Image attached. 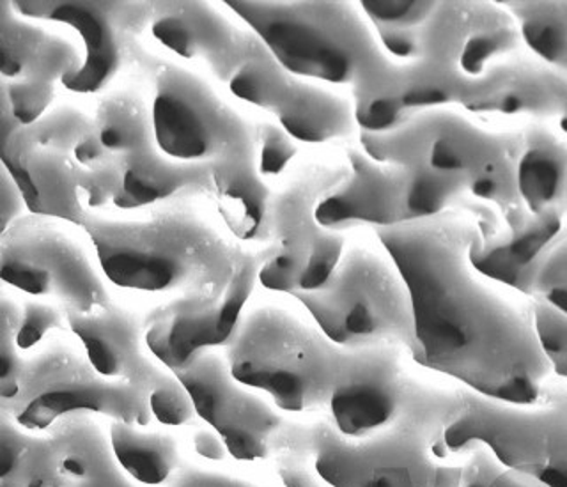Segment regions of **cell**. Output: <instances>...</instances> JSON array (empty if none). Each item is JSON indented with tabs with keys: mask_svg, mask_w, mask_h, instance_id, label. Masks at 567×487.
Listing matches in <instances>:
<instances>
[{
	"mask_svg": "<svg viewBox=\"0 0 567 487\" xmlns=\"http://www.w3.org/2000/svg\"><path fill=\"white\" fill-rule=\"evenodd\" d=\"M412 300L419 367L504 403H536L554 376L532 298L475 266L483 227L466 211L374 229Z\"/></svg>",
	"mask_w": 567,
	"mask_h": 487,
	"instance_id": "obj_1",
	"label": "cell"
},
{
	"mask_svg": "<svg viewBox=\"0 0 567 487\" xmlns=\"http://www.w3.org/2000/svg\"><path fill=\"white\" fill-rule=\"evenodd\" d=\"M534 128V126H532ZM530 128L434 106L385 133H359L360 149L404 177V221L466 211L483 227L484 250L511 247L539 218L519 190V164Z\"/></svg>",
	"mask_w": 567,
	"mask_h": 487,
	"instance_id": "obj_2",
	"label": "cell"
},
{
	"mask_svg": "<svg viewBox=\"0 0 567 487\" xmlns=\"http://www.w3.org/2000/svg\"><path fill=\"white\" fill-rule=\"evenodd\" d=\"M224 4L289 73L348 91L360 132L385 133L404 123L403 70L383 49L360 2Z\"/></svg>",
	"mask_w": 567,
	"mask_h": 487,
	"instance_id": "obj_3",
	"label": "cell"
},
{
	"mask_svg": "<svg viewBox=\"0 0 567 487\" xmlns=\"http://www.w3.org/2000/svg\"><path fill=\"white\" fill-rule=\"evenodd\" d=\"M151 89L156 142L168 158L209 168L212 200L229 235L261 238L271 185L262 173L261 123L245 120L203 79L151 55L142 71Z\"/></svg>",
	"mask_w": 567,
	"mask_h": 487,
	"instance_id": "obj_4",
	"label": "cell"
},
{
	"mask_svg": "<svg viewBox=\"0 0 567 487\" xmlns=\"http://www.w3.org/2000/svg\"><path fill=\"white\" fill-rule=\"evenodd\" d=\"M182 197L130 213H89L84 227L106 279L117 288L176 292L221 303L256 248L218 227L199 204Z\"/></svg>",
	"mask_w": 567,
	"mask_h": 487,
	"instance_id": "obj_5",
	"label": "cell"
},
{
	"mask_svg": "<svg viewBox=\"0 0 567 487\" xmlns=\"http://www.w3.org/2000/svg\"><path fill=\"white\" fill-rule=\"evenodd\" d=\"M463 410L461 385L425 386L394 427L350 439L328 421L310 425V459L332 487H460L465 454H454L445 429Z\"/></svg>",
	"mask_w": 567,
	"mask_h": 487,
	"instance_id": "obj_6",
	"label": "cell"
},
{
	"mask_svg": "<svg viewBox=\"0 0 567 487\" xmlns=\"http://www.w3.org/2000/svg\"><path fill=\"white\" fill-rule=\"evenodd\" d=\"M0 158L31 215L80 227L89 213L114 206L123 186L94 120L70 105L0 137Z\"/></svg>",
	"mask_w": 567,
	"mask_h": 487,
	"instance_id": "obj_7",
	"label": "cell"
},
{
	"mask_svg": "<svg viewBox=\"0 0 567 487\" xmlns=\"http://www.w3.org/2000/svg\"><path fill=\"white\" fill-rule=\"evenodd\" d=\"M0 412L25 431H49L79 413L138 427L153 418L144 392L100 376L87 356L59 339L31 356H22L11 342L0 345Z\"/></svg>",
	"mask_w": 567,
	"mask_h": 487,
	"instance_id": "obj_8",
	"label": "cell"
},
{
	"mask_svg": "<svg viewBox=\"0 0 567 487\" xmlns=\"http://www.w3.org/2000/svg\"><path fill=\"white\" fill-rule=\"evenodd\" d=\"M229 371L239 385L259 390L286 413L328 410L341 376L344 350L318 327L280 307L244 315L226 348Z\"/></svg>",
	"mask_w": 567,
	"mask_h": 487,
	"instance_id": "obj_9",
	"label": "cell"
},
{
	"mask_svg": "<svg viewBox=\"0 0 567 487\" xmlns=\"http://www.w3.org/2000/svg\"><path fill=\"white\" fill-rule=\"evenodd\" d=\"M348 156L295 162L275 183L257 245L270 259L262 262L259 283L271 292L318 291L332 279L344 253L346 232L324 229L316 217L319 204L350 177Z\"/></svg>",
	"mask_w": 567,
	"mask_h": 487,
	"instance_id": "obj_10",
	"label": "cell"
},
{
	"mask_svg": "<svg viewBox=\"0 0 567 487\" xmlns=\"http://www.w3.org/2000/svg\"><path fill=\"white\" fill-rule=\"evenodd\" d=\"M291 298L337 348L357 351L398 345L415 362L410 292L378 236L374 244L346 241L341 262L327 286Z\"/></svg>",
	"mask_w": 567,
	"mask_h": 487,
	"instance_id": "obj_11",
	"label": "cell"
},
{
	"mask_svg": "<svg viewBox=\"0 0 567 487\" xmlns=\"http://www.w3.org/2000/svg\"><path fill=\"white\" fill-rule=\"evenodd\" d=\"M463 410L445 429L454 454L475 447L546 487H567V380L551 376L536 403L513 404L461 386Z\"/></svg>",
	"mask_w": 567,
	"mask_h": 487,
	"instance_id": "obj_12",
	"label": "cell"
},
{
	"mask_svg": "<svg viewBox=\"0 0 567 487\" xmlns=\"http://www.w3.org/2000/svg\"><path fill=\"white\" fill-rule=\"evenodd\" d=\"M146 82L132 76L124 85L103 94L97 103L94 126L103 147L120 170L117 211L153 208L182 197L212 199L209 168L168 158L156 142Z\"/></svg>",
	"mask_w": 567,
	"mask_h": 487,
	"instance_id": "obj_13",
	"label": "cell"
},
{
	"mask_svg": "<svg viewBox=\"0 0 567 487\" xmlns=\"http://www.w3.org/2000/svg\"><path fill=\"white\" fill-rule=\"evenodd\" d=\"M226 85L239 102L271 115L297 144L346 147L359 141L350 97L289 73L254 32Z\"/></svg>",
	"mask_w": 567,
	"mask_h": 487,
	"instance_id": "obj_14",
	"label": "cell"
},
{
	"mask_svg": "<svg viewBox=\"0 0 567 487\" xmlns=\"http://www.w3.org/2000/svg\"><path fill=\"white\" fill-rule=\"evenodd\" d=\"M174 374L185 386L195 415L220 436L236 460L310 459V425L286 421L265 398L239 385L226 356L204 351Z\"/></svg>",
	"mask_w": 567,
	"mask_h": 487,
	"instance_id": "obj_15",
	"label": "cell"
},
{
	"mask_svg": "<svg viewBox=\"0 0 567 487\" xmlns=\"http://www.w3.org/2000/svg\"><path fill=\"white\" fill-rule=\"evenodd\" d=\"M0 277L29 297L58 300L64 314L114 303L84 247L55 218L23 215L0 232Z\"/></svg>",
	"mask_w": 567,
	"mask_h": 487,
	"instance_id": "obj_16",
	"label": "cell"
},
{
	"mask_svg": "<svg viewBox=\"0 0 567 487\" xmlns=\"http://www.w3.org/2000/svg\"><path fill=\"white\" fill-rule=\"evenodd\" d=\"M27 20H50L70 27L84 44V66L64 87L71 93H105L121 76H138L151 53L142 35L151 29L155 2L91 0H14Z\"/></svg>",
	"mask_w": 567,
	"mask_h": 487,
	"instance_id": "obj_17",
	"label": "cell"
},
{
	"mask_svg": "<svg viewBox=\"0 0 567 487\" xmlns=\"http://www.w3.org/2000/svg\"><path fill=\"white\" fill-rule=\"evenodd\" d=\"M406 360L412 356L398 345L344 350L327 410L333 429L346 438L365 439L399 424L427 385L408 372Z\"/></svg>",
	"mask_w": 567,
	"mask_h": 487,
	"instance_id": "obj_18",
	"label": "cell"
},
{
	"mask_svg": "<svg viewBox=\"0 0 567 487\" xmlns=\"http://www.w3.org/2000/svg\"><path fill=\"white\" fill-rule=\"evenodd\" d=\"M84 58L75 44L43 31L0 2V96L22 126L49 114L58 85L79 75Z\"/></svg>",
	"mask_w": 567,
	"mask_h": 487,
	"instance_id": "obj_19",
	"label": "cell"
},
{
	"mask_svg": "<svg viewBox=\"0 0 567 487\" xmlns=\"http://www.w3.org/2000/svg\"><path fill=\"white\" fill-rule=\"evenodd\" d=\"M265 250L257 245L256 253L238 274L235 286L221 303L174 298L156 307L144 318L147 351L171 372L188 367L204 351L229 345L238 332L248 298L252 297Z\"/></svg>",
	"mask_w": 567,
	"mask_h": 487,
	"instance_id": "obj_20",
	"label": "cell"
},
{
	"mask_svg": "<svg viewBox=\"0 0 567 487\" xmlns=\"http://www.w3.org/2000/svg\"><path fill=\"white\" fill-rule=\"evenodd\" d=\"M64 318L100 376L135 386L147 395V401L176 383L174 372L159 367L144 353L146 327L141 315L112 303L93 314Z\"/></svg>",
	"mask_w": 567,
	"mask_h": 487,
	"instance_id": "obj_21",
	"label": "cell"
},
{
	"mask_svg": "<svg viewBox=\"0 0 567 487\" xmlns=\"http://www.w3.org/2000/svg\"><path fill=\"white\" fill-rule=\"evenodd\" d=\"M150 31L168 52L200 62L221 84H227L252 34L208 2H155Z\"/></svg>",
	"mask_w": 567,
	"mask_h": 487,
	"instance_id": "obj_22",
	"label": "cell"
},
{
	"mask_svg": "<svg viewBox=\"0 0 567 487\" xmlns=\"http://www.w3.org/2000/svg\"><path fill=\"white\" fill-rule=\"evenodd\" d=\"M351 174L319 204V224L336 232L385 229L404 221V177L398 165L369 158L359 144L344 147Z\"/></svg>",
	"mask_w": 567,
	"mask_h": 487,
	"instance_id": "obj_23",
	"label": "cell"
},
{
	"mask_svg": "<svg viewBox=\"0 0 567 487\" xmlns=\"http://www.w3.org/2000/svg\"><path fill=\"white\" fill-rule=\"evenodd\" d=\"M94 415L64 416L47 433L58 454L62 487H137L115 460Z\"/></svg>",
	"mask_w": 567,
	"mask_h": 487,
	"instance_id": "obj_24",
	"label": "cell"
},
{
	"mask_svg": "<svg viewBox=\"0 0 567 487\" xmlns=\"http://www.w3.org/2000/svg\"><path fill=\"white\" fill-rule=\"evenodd\" d=\"M109 439L117 465L142 486L167 487L183 468L176 439L171 434L112 422Z\"/></svg>",
	"mask_w": 567,
	"mask_h": 487,
	"instance_id": "obj_25",
	"label": "cell"
},
{
	"mask_svg": "<svg viewBox=\"0 0 567 487\" xmlns=\"http://www.w3.org/2000/svg\"><path fill=\"white\" fill-rule=\"evenodd\" d=\"M0 412V487H62L49 434L35 438Z\"/></svg>",
	"mask_w": 567,
	"mask_h": 487,
	"instance_id": "obj_26",
	"label": "cell"
},
{
	"mask_svg": "<svg viewBox=\"0 0 567 487\" xmlns=\"http://www.w3.org/2000/svg\"><path fill=\"white\" fill-rule=\"evenodd\" d=\"M64 319L61 310L49 303L25 301L23 305H18L6 294L2 297V321L13 328L14 344L20 353L34 350L50 333L61 330Z\"/></svg>",
	"mask_w": 567,
	"mask_h": 487,
	"instance_id": "obj_27",
	"label": "cell"
},
{
	"mask_svg": "<svg viewBox=\"0 0 567 487\" xmlns=\"http://www.w3.org/2000/svg\"><path fill=\"white\" fill-rule=\"evenodd\" d=\"M460 487H546L527 475L501 465L492 452L475 447L465 452Z\"/></svg>",
	"mask_w": 567,
	"mask_h": 487,
	"instance_id": "obj_28",
	"label": "cell"
},
{
	"mask_svg": "<svg viewBox=\"0 0 567 487\" xmlns=\"http://www.w3.org/2000/svg\"><path fill=\"white\" fill-rule=\"evenodd\" d=\"M534 303L537 341L548 360L554 376L567 380V315L540 300Z\"/></svg>",
	"mask_w": 567,
	"mask_h": 487,
	"instance_id": "obj_29",
	"label": "cell"
},
{
	"mask_svg": "<svg viewBox=\"0 0 567 487\" xmlns=\"http://www.w3.org/2000/svg\"><path fill=\"white\" fill-rule=\"evenodd\" d=\"M167 487H257L239 478L221 475L218 472H204V469L186 468L183 466L173 483Z\"/></svg>",
	"mask_w": 567,
	"mask_h": 487,
	"instance_id": "obj_30",
	"label": "cell"
},
{
	"mask_svg": "<svg viewBox=\"0 0 567 487\" xmlns=\"http://www.w3.org/2000/svg\"><path fill=\"white\" fill-rule=\"evenodd\" d=\"M0 204H2V220H0V230L8 229L11 224L22 218L23 203L22 194L18 190L13 177L9 176L8 170L2 167V183H0Z\"/></svg>",
	"mask_w": 567,
	"mask_h": 487,
	"instance_id": "obj_31",
	"label": "cell"
},
{
	"mask_svg": "<svg viewBox=\"0 0 567 487\" xmlns=\"http://www.w3.org/2000/svg\"><path fill=\"white\" fill-rule=\"evenodd\" d=\"M306 463L307 459L301 457H282L277 460V472L284 487H321Z\"/></svg>",
	"mask_w": 567,
	"mask_h": 487,
	"instance_id": "obj_32",
	"label": "cell"
},
{
	"mask_svg": "<svg viewBox=\"0 0 567 487\" xmlns=\"http://www.w3.org/2000/svg\"><path fill=\"white\" fill-rule=\"evenodd\" d=\"M194 448L200 457L209 460H221L226 457L227 452L226 445L221 442L215 431L199 429L194 434Z\"/></svg>",
	"mask_w": 567,
	"mask_h": 487,
	"instance_id": "obj_33",
	"label": "cell"
}]
</instances>
